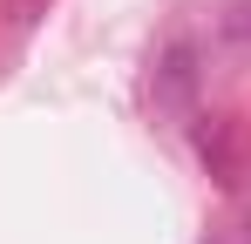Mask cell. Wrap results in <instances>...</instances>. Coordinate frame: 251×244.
I'll list each match as a JSON object with an SVG mask.
<instances>
[{
    "label": "cell",
    "mask_w": 251,
    "mask_h": 244,
    "mask_svg": "<svg viewBox=\"0 0 251 244\" xmlns=\"http://www.w3.org/2000/svg\"><path fill=\"white\" fill-rule=\"evenodd\" d=\"M245 244H251V224H245Z\"/></svg>",
    "instance_id": "1"
}]
</instances>
